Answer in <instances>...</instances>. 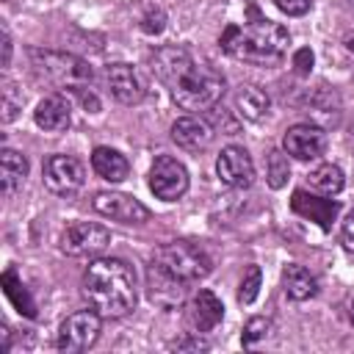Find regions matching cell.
Returning a JSON list of instances; mask_svg holds the SVG:
<instances>
[{
  "label": "cell",
  "instance_id": "cell-1",
  "mask_svg": "<svg viewBox=\"0 0 354 354\" xmlns=\"http://www.w3.org/2000/svg\"><path fill=\"white\" fill-rule=\"evenodd\" d=\"M152 75L169 88L183 111H210L224 94V77L194 61L185 47H160L149 55Z\"/></svg>",
  "mask_w": 354,
  "mask_h": 354
},
{
  "label": "cell",
  "instance_id": "cell-30",
  "mask_svg": "<svg viewBox=\"0 0 354 354\" xmlns=\"http://www.w3.org/2000/svg\"><path fill=\"white\" fill-rule=\"evenodd\" d=\"M169 348H174V351H207L210 343L202 340L199 335H185V337H180V340H171Z\"/></svg>",
  "mask_w": 354,
  "mask_h": 354
},
{
  "label": "cell",
  "instance_id": "cell-36",
  "mask_svg": "<svg viewBox=\"0 0 354 354\" xmlns=\"http://www.w3.org/2000/svg\"><path fill=\"white\" fill-rule=\"evenodd\" d=\"M348 141L354 144V119H351V124H348Z\"/></svg>",
  "mask_w": 354,
  "mask_h": 354
},
{
  "label": "cell",
  "instance_id": "cell-24",
  "mask_svg": "<svg viewBox=\"0 0 354 354\" xmlns=\"http://www.w3.org/2000/svg\"><path fill=\"white\" fill-rule=\"evenodd\" d=\"M310 185H313L315 191L326 194V196H335V194H340L343 185H346L343 169L335 166V163H321V166H315V169L310 171Z\"/></svg>",
  "mask_w": 354,
  "mask_h": 354
},
{
  "label": "cell",
  "instance_id": "cell-17",
  "mask_svg": "<svg viewBox=\"0 0 354 354\" xmlns=\"http://www.w3.org/2000/svg\"><path fill=\"white\" fill-rule=\"evenodd\" d=\"M224 318V304L218 301V296L207 288H199V293L191 299V307H188V321L196 332H210L221 324Z\"/></svg>",
  "mask_w": 354,
  "mask_h": 354
},
{
  "label": "cell",
  "instance_id": "cell-22",
  "mask_svg": "<svg viewBox=\"0 0 354 354\" xmlns=\"http://www.w3.org/2000/svg\"><path fill=\"white\" fill-rule=\"evenodd\" d=\"M282 288H285L288 299H293V301H307V299H313L318 293L315 277L304 266H299V263H288L285 266V271H282Z\"/></svg>",
  "mask_w": 354,
  "mask_h": 354
},
{
  "label": "cell",
  "instance_id": "cell-29",
  "mask_svg": "<svg viewBox=\"0 0 354 354\" xmlns=\"http://www.w3.org/2000/svg\"><path fill=\"white\" fill-rule=\"evenodd\" d=\"M163 25H166L163 8H147V14L141 17V30H144V33H160Z\"/></svg>",
  "mask_w": 354,
  "mask_h": 354
},
{
  "label": "cell",
  "instance_id": "cell-20",
  "mask_svg": "<svg viewBox=\"0 0 354 354\" xmlns=\"http://www.w3.org/2000/svg\"><path fill=\"white\" fill-rule=\"evenodd\" d=\"M91 169L97 171V177L108 180V183H122L130 174V163L122 152L111 149V147H97L91 152Z\"/></svg>",
  "mask_w": 354,
  "mask_h": 354
},
{
  "label": "cell",
  "instance_id": "cell-15",
  "mask_svg": "<svg viewBox=\"0 0 354 354\" xmlns=\"http://www.w3.org/2000/svg\"><path fill=\"white\" fill-rule=\"evenodd\" d=\"M171 141L188 152H202L213 144V127L199 116H183L171 124Z\"/></svg>",
  "mask_w": 354,
  "mask_h": 354
},
{
  "label": "cell",
  "instance_id": "cell-26",
  "mask_svg": "<svg viewBox=\"0 0 354 354\" xmlns=\"http://www.w3.org/2000/svg\"><path fill=\"white\" fill-rule=\"evenodd\" d=\"M260 282H263V271L260 266H249L243 279H241V290H238V301L241 304H252L260 293Z\"/></svg>",
  "mask_w": 354,
  "mask_h": 354
},
{
  "label": "cell",
  "instance_id": "cell-2",
  "mask_svg": "<svg viewBox=\"0 0 354 354\" xmlns=\"http://www.w3.org/2000/svg\"><path fill=\"white\" fill-rule=\"evenodd\" d=\"M83 299L102 318L127 315L136 301V271L122 257H97L83 271Z\"/></svg>",
  "mask_w": 354,
  "mask_h": 354
},
{
  "label": "cell",
  "instance_id": "cell-27",
  "mask_svg": "<svg viewBox=\"0 0 354 354\" xmlns=\"http://www.w3.org/2000/svg\"><path fill=\"white\" fill-rule=\"evenodd\" d=\"M19 111H22V91L17 88V83L6 80L3 83V122L6 124L14 122Z\"/></svg>",
  "mask_w": 354,
  "mask_h": 354
},
{
  "label": "cell",
  "instance_id": "cell-6",
  "mask_svg": "<svg viewBox=\"0 0 354 354\" xmlns=\"http://www.w3.org/2000/svg\"><path fill=\"white\" fill-rule=\"evenodd\" d=\"M100 332H102V315L97 310H77L61 324L55 346L69 354L86 351L100 340Z\"/></svg>",
  "mask_w": 354,
  "mask_h": 354
},
{
  "label": "cell",
  "instance_id": "cell-13",
  "mask_svg": "<svg viewBox=\"0 0 354 354\" xmlns=\"http://www.w3.org/2000/svg\"><path fill=\"white\" fill-rule=\"evenodd\" d=\"M216 174L221 177L224 185L230 188H249L254 183V163H252V155L238 147V144H230L221 149L218 160H216Z\"/></svg>",
  "mask_w": 354,
  "mask_h": 354
},
{
  "label": "cell",
  "instance_id": "cell-4",
  "mask_svg": "<svg viewBox=\"0 0 354 354\" xmlns=\"http://www.w3.org/2000/svg\"><path fill=\"white\" fill-rule=\"evenodd\" d=\"M30 64L36 69V75H41L44 80L64 86V88H83L91 83L94 72L91 66L72 55V53H58V50H30Z\"/></svg>",
  "mask_w": 354,
  "mask_h": 354
},
{
  "label": "cell",
  "instance_id": "cell-3",
  "mask_svg": "<svg viewBox=\"0 0 354 354\" xmlns=\"http://www.w3.org/2000/svg\"><path fill=\"white\" fill-rule=\"evenodd\" d=\"M290 33L274 19H254L249 25H227L221 33V50L243 64L274 66L288 53Z\"/></svg>",
  "mask_w": 354,
  "mask_h": 354
},
{
  "label": "cell",
  "instance_id": "cell-32",
  "mask_svg": "<svg viewBox=\"0 0 354 354\" xmlns=\"http://www.w3.org/2000/svg\"><path fill=\"white\" fill-rule=\"evenodd\" d=\"M340 243L348 254H354V210H348V216L340 224Z\"/></svg>",
  "mask_w": 354,
  "mask_h": 354
},
{
  "label": "cell",
  "instance_id": "cell-10",
  "mask_svg": "<svg viewBox=\"0 0 354 354\" xmlns=\"http://www.w3.org/2000/svg\"><path fill=\"white\" fill-rule=\"evenodd\" d=\"M282 149L296 160H315L326 149V133L315 122H299L285 130Z\"/></svg>",
  "mask_w": 354,
  "mask_h": 354
},
{
  "label": "cell",
  "instance_id": "cell-16",
  "mask_svg": "<svg viewBox=\"0 0 354 354\" xmlns=\"http://www.w3.org/2000/svg\"><path fill=\"white\" fill-rule=\"evenodd\" d=\"M33 122L44 130V133H61L69 127L72 122V105L64 94H47L36 111H33Z\"/></svg>",
  "mask_w": 354,
  "mask_h": 354
},
{
  "label": "cell",
  "instance_id": "cell-23",
  "mask_svg": "<svg viewBox=\"0 0 354 354\" xmlns=\"http://www.w3.org/2000/svg\"><path fill=\"white\" fill-rule=\"evenodd\" d=\"M307 113H313V119L324 122V124H335L340 116V100L332 88L321 86L318 91L307 94Z\"/></svg>",
  "mask_w": 354,
  "mask_h": 354
},
{
  "label": "cell",
  "instance_id": "cell-31",
  "mask_svg": "<svg viewBox=\"0 0 354 354\" xmlns=\"http://www.w3.org/2000/svg\"><path fill=\"white\" fill-rule=\"evenodd\" d=\"M274 6L279 11H285L288 17H304L313 6V0H274Z\"/></svg>",
  "mask_w": 354,
  "mask_h": 354
},
{
  "label": "cell",
  "instance_id": "cell-7",
  "mask_svg": "<svg viewBox=\"0 0 354 354\" xmlns=\"http://www.w3.org/2000/svg\"><path fill=\"white\" fill-rule=\"evenodd\" d=\"M188 169L171 158V155H160L155 158L152 169H149V191L163 199V202H177L185 191H188Z\"/></svg>",
  "mask_w": 354,
  "mask_h": 354
},
{
  "label": "cell",
  "instance_id": "cell-8",
  "mask_svg": "<svg viewBox=\"0 0 354 354\" xmlns=\"http://www.w3.org/2000/svg\"><path fill=\"white\" fill-rule=\"evenodd\" d=\"M108 243H111V232L102 224H91V221H75L61 235V252L69 257L100 254Z\"/></svg>",
  "mask_w": 354,
  "mask_h": 354
},
{
  "label": "cell",
  "instance_id": "cell-28",
  "mask_svg": "<svg viewBox=\"0 0 354 354\" xmlns=\"http://www.w3.org/2000/svg\"><path fill=\"white\" fill-rule=\"evenodd\" d=\"M268 332H271V321H268V318H263V315H257V318H252V321L243 326L241 343H243V346H254V343H257V340H263Z\"/></svg>",
  "mask_w": 354,
  "mask_h": 354
},
{
  "label": "cell",
  "instance_id": "cell-37",
  "mask_svg": "<svg viewBox=\"0 0 354 354\" xmlns=\"http://www.w3.org/2000/svg\"><path fill=\"white\" fill-rule=\"evenodd\" d=\"M348 318H351V324H354V299H351V304H348Z\"/></svg>",
  "mask_w": 354,
  "mask_h": 354
},
{
  "label": "cell",
  "instance_id": "cell-9",
  "mask_svg": "<svg viewBox=\"0 0 354 354\" xmlns=\"http://www.w3.org/2000/svg\"><path fill=\"white\" fill-rule=\"evenodd\" d=\"M86 169L72 155H50L44 163V185L58 196H72L83 188Z\"/></svg>",
  "mask_w": 354,
  "mask_h": 354
},
{
  "label": "cell",
  "instance_id": "cell-12",
  "mask_svg": "<svg viewBox=\"0 0 354 354\" xmlns=\"http://www.w3.org/2000/svg\"><path fill=\"white\" fill-rule=\"evenodd\" d=\"M91 207L100 216H108L113 221L122 224H144L149 218V210L130 194H119V191H97L91 199Z\"/></svg>",
  "mask_w": 354,
  "mask_h": 354
},
{
  "label": "cell",
  "instance_id": "cell-18",
  "mask_svg": "<svg viewBox=\"0 0 354 354\" xmlns=\"http://www.w3.org/2000/svg\"><path fill=\"white\" fill-rule=\"evenodd\" d=\"M290 207H293V213H299V216H304V218L315 221L321 230H329V227H332V221H335V216H337V210H340V205H337V202L310 196L307 191H296V194H293V199H290Z\"/></svg>",
  "mask_w": 354,
  "mask_h": 354
},
{
  "label": "cell",
  "instance_id": "cell-5",
  "mask_svg": "<svg viewBox=\"0 0 354 354\" xmlns=\"http://www.w3.org/2000/svg\"><path fill=\"white\" fill-rule=\"evenodd\" d=\"M155 263L163 266L171 277L183 279V282H199L202 277H207L213 271V260L205 249L194 246V243H185V241H171L166 246L158 249L155 254Z\"/></svg>",
  "mask_w": 354,
  "mask_h": 354
},
{
  "label": "cell",
  "instance_id": "cell-14",
  "mask_svg": "<svg viewBox=\"0 0 354 354\" xmlns=\"http://www.w3.org/2000/svg\"><path fill=\"white\" fill-rule=\"evenodd\" d=\"M185 285L188 282L171 277L163 266H158L152 260V266L147 271V293H149V301H155L163 310H174V307H180L185 301Z\"/></svg>",
  "mask_w": 354,
  "mask_h": 354
},
{
  "label": "cell",
  "instance_id": "cell-34",
  "mask_svg": "<svg viewBox=\"0 0 354 354\" xmlns=\"http://www.w3.org/2000/svg\"><path fill=\"white\" fill-rule=\"evenodd\" d=\"M8 61H11V36H8V30L3 28V66H8Z\"/></svg>",
  "mask_w": 354,
  "mask_h": 354
},
{
  "label": "cell",
  "instance_id": "cell-35",
  "mask_svg": "<svg viewBox=\"0 0 354 354\" xmlns=\"http://www.w3.org/2000/svg\"><path fill=\"white\" fill-rule=\"evenodd\" d=\"M343 44H346V50H348V53H354V30H348V33H346Z\"/></svg>",
  "mask_w": 354,
  "mask_h": 354
},
{
  "label": "cell",
  "instance_id": "cell-33",
  "mask_svg": "<svg viewBox=\"0 0 354 354\" xmlns=\"http://www.w3.org/2000/svg\"><path fill=\"white\" fill-rule=\"evenodd\" d=\"M293 69L299 75H310V69H313V50L310 47H301L293 53Z\"/></svg>",
  "mask_w": 354,
  "mask_h": 354
},
{
  "label": "cell",
  "instance_id": "cell-21",
  "mask_svg": "<svg viewBox=\"0 0 354 354\" xmlns=\"http://www.w3.org/2000/svg\"><path fill=\"white\" fill-rule=\"evenodd\" d=\"M25 174H28L25 155L11 149V147H6L0 152V188H3V196H14L17 188L22 185V180H25Z\"/></svg>",
  "mask_w": 354,
  "mask_h": 354
},
{
  "label": "cell",
  "instance_id": "cell-19",
  "mask_svg": "<svg viewBox=\"0 0 354 354\" xmlns=\"http://www.w3.org/2000/svg\"><path fill=\"white\" fill-rule=\"evenodd\" d=\"M232 102H235V113L249 119V122H260L271 108L268 94L254 83H241L232 94Z\"/></svg>",
  "mask_w": 354,
  "mask_h": 354
},
{
  "label": "cell",
  "instance_id": "cell-25",
  "mask_svg": "<svg viewBox=\"0 0 354 354\" xmlns=\"http://www.w3.org/2000/svg\"><path fill=\"white\" fill-rule=\"evenodd\" d=\"M266 180L268 185L277 191L290 180V163H288V152L282 149H271L268 152V163H266Z\"/></svg>",
  "mask_w": 354,
  "mask_h": 354
},
{
  "label": "cell",
  "instance_id": "cell-11",
  "mask_svg": "<svg viewBox=\"0 0 354 354\" xmlns=\"http://www.w3.org/2000/svg\"><path fill=\"white\" fill-rule=\"evenodd\" d=\"M105 83H108L111 94H113L122 105H138V102L147 97V91H149L147 77H144L141 69L133 66V64H111V66L105 69Z\"/></svg>",
  "mask_w": 354,
  "mask_h": 354
}]
</instances>
